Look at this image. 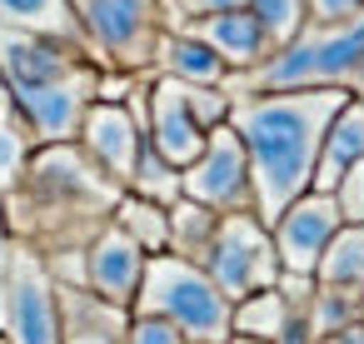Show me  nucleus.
Returning <instances> with one entry per match:
<instances>
[{
  "mask_svg": "<svg viewBox=\"0 0 364 344\" xmlns=\"http://www.w3.org/2000/svg\"><path fill=\"white\" fill-rule=\"evenodd\" d=\"M225 344H269V339H255V334H230Z\"/></svg>",
  "mask_w": 364,
  "mask_h": 344,
  "instance_id": "c756f323",
  "label": "nucleus"
},
{
  "mask_svg": "<svg viewBox=\"0 0 364 344\" xmlns=\"http://www.w3.org/2000/svg\"><path fill=\"white\" fill-rule=\"evenodd\" d=\"M329 195H334V205H339V220H344V225H364V160H359V165H349Z\"/></svg>",
  "mask_w": 364,
  "mask_h": 344,
  "instance_id": "5701e85b",
  "label": "nucleus"
},
{
  "mask_svg": "<svg viewBox=\"0 0 364 344\" xmlns=\"http://www.w3.org/2000/svg\"><path fill=\"white\" fill-rule=\"evenodd\" d=\"M274 344H314V334H309L304 314H289V324L279 329V339H274Z\"/></svg>",
  "mask_w": 364,
  "mask_h": 344,
  "instance_id": "bb28decb",
  "label": "nucleus"
},
{
  "mask_svg": "<svg viewBox=\"0 0 364 344\" xmlns=\"http://www.w3.org/2000/svg\"><path fill=\"white\" fill-rule=\"evenodd\" d=\"M80 140H85V155H90L115 185H130L145 135H140V125H135V115H130L125 105H110V100L90 105L85 120H80Z\"/></svg>",
  "mask_w": 364,
  "mask_h": 344,
  "instance_id": "9b49d317",
  "label": "nucleus"
},
{
  "mask_svg": "<svg viewBox=\"0 0 364 344\" xmlns=\"http://www.w3.org/2000/svg\"><path fill=\"white\" fill-rule=\"evenodd\" d=\"M6 319H11V344H60L55 284H50L46 264L31 249L11 254V269H6Z\"/></svg>",
  "mask_w": 364,
  "mask_h": 344,
  "instance_id": "6e6552de",
  "label": "nucleus"
},
{
  "mask_svg": "<svg viewBox=\"0 0 364 344\" xmlns=\"http://www.w3.org/2000/svg\"><path fill=\"white\" fill-rule=\"evenodd\" d=\"M170 6L180 11V21H205V16H220V11H245L250 0H170Z\"/></svg>",
  "mask_w": 364,
  "mask_h": 344,
  "instance_id": "a878e982",
  "label": "nucleus"
},
{
  "mask_svg": "<svg viewBox=\"0 0 364 344\" xmlns=\"http://www.w3.org/2000/svg\"><path fill=\"white\" fill-rule=\"evenodd\" d=\"M364 11V0H304L309 26H344Z\"/></svg>",
  "mask_w": 364,
  "mask_h": 344,
  "instance_id": "393cba45",
  "label": "nucleus"
},
{
  "mask_svg": "<svg viewBox=\"0 0 364 344\" xmlns=\"http://www.w3.org/2000/svg\"><path fill=\"white\" fill-rule=\"evenodd\" d=\"M115 225H120L145 254H165V249H170V205H155V200L130 195V200H120Z\"/></svg>",
  "mask_w": 364,
  "mask_h": 344,
  "instance_id": "aec40b11",
  "label": "nucleus"
},
{
  "mask_svg": "<svg viewBox=\"0 0 364 344\" xmlns=\"http://www.w3.org/2000/svg\"><path fill=\"white\" fill-rule=\"evenodd\" d=\"M364 60V11L344 26H304L264 65L250 70V90H344Z\"/></svg>",
  "mask_w": 364,
  "mask_h": 344,
  "instance_id": "f03ea898",
  "label": "nucleus"
},
{
  "mask_svg": "<svg viewBox=\"0 0 364 344\" xmlns=\"http://www.w3.org/2000/svg\"><path fill=\"white\" fill-rule=\"evenodd\" d=\"M55 309H60V344H120L125 339V309L100 299L95 289H55Z\"/></svg>",
  "mask_w": 364,
  "mask_h": 344,
  "instance_id": "ddd939ff",
  "label": "nucleus"
},
{
  "mask_svg": "<svg viewBox=\"0 0 364 344\" xmlns=\"http://www.w3.org/2000/svg\"><path fill=\"white\" fill-rule=\"evenodd\" d=\"M155 60L165 65L170 80H185V85H225V60L190 31H165L160 45H155Z\"/></svg>",
  "mask_w": 364,
  "mask_h": 344,
  "instance_id": "2eb2a0df",
  "label": "nucleus"
},
{
  "mask_svg": "<svg viewBox=\"0 0 364 344\" xmlns=\"http://www.w3.org/2000/svg\"><path fill=\"white\" fill-rule=\"evenodd\" d=\"M80 36L110 65H145L160 45V0H70Z\"/></svg>",
  "mask_w": 364,
  "mask_h": 344,
  "instance_id": "39448f33",
  "label": "nucleus"
},
{
  "mask_svg": "<svg viewBox=\"0 0 364 344\" xmlns=\"http://www.w3.org/2000/svg\"><path fill=\"white\" fill-rule=\"evenodd\" d=\"M344 90H349V95H354V100H364V60H359V70H354V75H349V85H344Z\"/></svg>",
  "mask_w": 364,
  "mask_h": 344,
  "instance_id": "c85d7f7f",
  "label": "nucleus"
},
{
  "mask_svg": "<svg viewBox=\"0 0 364 344\" xmlns=\"http://www.w3.org/2000/svg\"><path fill=\"white\" fill-rule=\"evenodd\" d=\"M190 36H200L220 60H225V70H255V65H264L269 60V41H264V31H259V21L250 16V6L245 11H220V16H205V21H190L185 26Z\"/></svg>",
  "mask_w": 364,
  "mask_h": 344,
  "instance_id": "f8f14e48",
  "label": "nucleus"
},
{
  "mask_svg": "<svg viewBox=\"0 0 364 344\" xmlns=\"http://www.w3.org/2000/svg\"><path fill=\"white\" fill-rule=\"evenodd\" d=\"M339 225H344V220H339L334 195L304 190L294 205H284L279 220H274V230H269V240H274V259H279V274H309V279H314V269H319L329 240L339 235Z\"/></svg>",
  "mask_w": 364,
  "mask_h": 344,
  "instance_id": "0eeeda50",
  "label": "nucleus"
},
{
  "mask_svg": "<svg viewBox=\"0 0 364 344\" xmlns=\"http://www.w3.org/2000/svg\"><path fill=\"white\" fill-rule=\"evenodd\" d=\"M135 309L170 319L190 344H225L235 304L215 289V279L200 264H190V259H180V254L165 249V254L145 259V279H140Z\"/></svg>",
  "mask_w": 364,
  "mask_h": 344,
  "instance_id": "7ed1b4c3",
  "label": "nucleus"
},
{
  "mask_svg": "<svg viewBox=\"0 0 364 344\" xmlns=\"http://www.w3.org/2000/svg\"><path fill=\"white\" fill-rule=\"evenodd\" d=\"M289 314H304V309H294L289 299H284V289L274 284V289H259V294H250V299H240L235 309H230V334H255V339H279V329L289 324Z\"/></svg>",
  "mask_w": 364,
  "mask_h": 344,
  "instance_id": "a211bd4d",
  "label": "nucleus"
},
{
  "mask_svg": "<svg viewBox=\"0 0 364 344\" xmlns=\"http://www.w3.org/2000/svg\"><path fill=\"white\" fill-rule=\"evenodd\" d=\"M200 269L215 279V289L240 304L259 289H274L279 284V259H274V240H269V225L255 220L250 210L240 215H220L215 225V240L200 259Z\"/></svg>",
  "mask_w": 364,
  "mask_h": 344,
  "instance_id": "20e7f679",
  "label": "nucleus"
},
{
  "mask_svg": "<svg viewBox=\"0 0 364 344\" xmlns=\"http://www.w3.org/2000/svg\"><path fill=\"white\" fill-rule=\"evenodd\" d=\"M314 284L364 299V225H339V235L329 240V249L314 269Z\"/></svg>",
  "mask_w": 364,
  "mask_h": 344,
  "instance_id": "f3484780",
  "label": "nucleus"
},
{
  "mask_svg": "<svg viewBox=\"0 0 364 344\" xmlns=\"http://www.w3.org/2000/svg\"><path fill=\"white\" fill-rule=\"evenodd\" d=\"M145 249L120 230V225H105L95 240H90V254H85V269H80V279L100 294V299H110V304H135V294H140V279H145Z\"/></svg>",
  "mask_w": 364,
  "mask_h": 344,
  "instance_id": "9d476101",
  "label": "nucleus"
},
{
  "mask_svg": "<svg viewBox=\"0 0 364 344\" xmlns=\"http://www.w3.org/2000/svg\"><path fill=\"white\" fill-rule=\"evenodd\" d=\"M125 344H190V339L160 314H135L130 329H125Z\"/></svg>",
  "mask_w": 364,
  "mask_h": 344,
  "instance_id": "b1692460",
  "label": "nucleus"
},
{
  "mask_svg": "<svg viewBox=\"0 0 364 344\" xmlns=\"http://www.w3.org/2000/svg\"><path fill=\"white\" fill-rule=\"evenodd\" d=\"M250 16L259 21V31H264V41H269V55H274L279 45H289V41L309 26L304 0H250Z\"/></svg>",
  "mask_w": 364,
  "mask_h": 344,
  "instance_id": "4be33fe9",
  "label": "nucleus"
},
{
  "mask_svg": "<svg viewBox=\"0 0 364 344\" xmlns=\"http://www.w3.org/2000/svg\"><path fill=\"white\" fill-rule=\"evenodd\" d=\"M359 160H364V100L349 95V100L334 110V120H329V130H324V140H319V160H314L309 190L329 195V190L339 185V175H344L349 165H359Z\"/></svg>",
  "mask_w": 364,
  "mask_h": 344,
  "instance_id": "4468645a",
  "label": "nucleus"
},
{
  "mask_svg": "<svg viewBox=\"0 0 364 344\" xmlns=\"http://www.w3.org/2000/svg\"><path fill=\"white\" fill-rule=\"evenodd\" d=\"M314 344H364V329H359V319H354V324H344V329H334V334H319Z\"/></svg>",
  "mask_w": 364,
  "mask_h": 344,
  "instance_id": "cd10ccee",
  "label": "nucleus"
},
{
  "mask_svg": "<svg viewBox=\"0 0 364 344\" xmlns=\"http://www.w3.org/2000/svg\"><path fill=\"white\" fill-rule=\"evenodd\" d=\"M130 185H135L140 200H155V205H175V200H180V170H175L150 140L140 145V160H135Z\"/></svg>",
  "mask_w": 364,
  "mask_h": 344,
  "instance_id": "412c9836",
  "label": "nucleus"
},
{
  "mask_svg": "<svg viewBox=\"0 0 364 344\" xmlns=\"http://www.w3.org/2000/svg\"><path fill=\"white\" fill-rule=\"evenodd\" d=\"M344 100L349 90H274L255 100H230V125L250 155L255 215L264 225H274L279 210L309 190L319 140Z\"/></svg>",
  "mask_w": 364,
  "mask_h": 344,
  "instance_id": "f257e3e1",
  "label": "nucleus"
},
{
  "mask_svg": "<svg viewBox=\"0 0 364 344\" xmlns=\"http://www.w3.org/2000/svg\"><path fill=\"white\" fill-rule=\"evenodd\" d=\"M180 195L215 210V215H240L255 205V185H250V155L235 135V125H215L205 135V150L195 165L180 170Z\"/></svg>",
  "mask_w": 364,
  "mask_h": 344,
  "instance_id": "423d86ee",
  "label": "nucleus"
},
{
  "mask_svg": "<svg viewBox=\"0 0 364 344\" xmlns=\"http://www.w3.org/2000/svg\"><path fill=\"white\" fill-rule=\"evenodd\" d=\"M205 125H200V115H195V95H190V85L185 80H155L150 85V145L175 165V170H185V165H195L200 160V150H205Z\"/></svg>",
  "mask_w": 364,
  "mask_h": 344,
  "instance_id": "1a4fd4ad",
  "label": "nucleus"
},
{
  "mask_svg": "<svg viewBox=\"0 0 364 344\" xmlns=\"http://www.w3.org/2000/svg\"><path fill=\"white\" fill-rule=\"evenodd\" d=\"M0 26L26 31V36H50L65 45H85L70 0H0Z\"/></svg>",
  "mask_w": 364,
  "mask_h": 344,
  "instance_id": "dca6fc26",
  "label": "nucleus"
},
{
  "mask_svg": "<svg viewBox=\"0 0 364 344\" xmlns=\"http://www.w3.org/2000/svg\"><path fill=\"white\" fill-rule=\"evenodd\" d=\"M215 225H220L215 210H205V205H195V200L180 195V200L170 205V254L200 264L205 249H210V240H215Z\"/></svg>",
  "mask_w": 364,
  "mask_h": 344,
  "instance_id": "6ab92c4d",
  "label": "nucleus"
},
{
  "mask_svg": "<svg viewBox=\"0 0 364 344\" xmlns=\"http://www.w3.org/2000/svg\"><path fill=\"white\" fill-rule=\"evenodd\" d=\"M359 329H364V304H359Z\"/></svg>",
  "mask_w": 364,
  "mask_h": 344,
  "instance_id": "7c9ffc66",
  "label": "nucleus"
},
{
  "mask_svg": "<svg viewBox=\"0 0 364 344\" xmlns=\"http://www.w3.org/2000/svg\"><path fill=\"white\" fill-rule=\"evenodd\" d=\"M0 344H11V334H0Z\"/></svg>",
  "mask_w": 364,
  "mask_h": 344,
  "instance_id": "2f4dec72",
  "label": "nucleus"
}]
</instances>
